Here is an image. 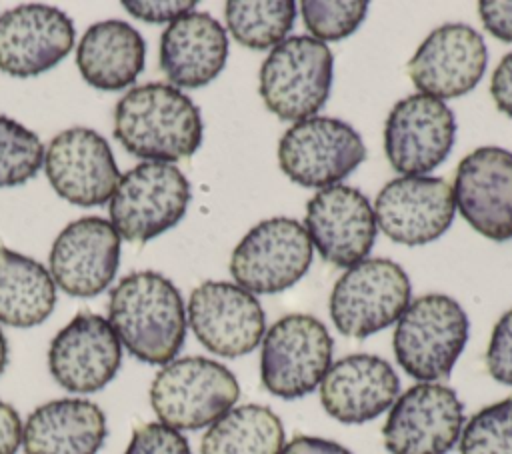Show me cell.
Wrapping results in <instances>:
<instances>
[{
	"label": "cell",
	"instance_id": "obj_12",
	"mask_svg": "<svg viewBox=\"0 0 512 454\" xmlns=\"http://www.w3.org/2000/svg\"><path fill=\"white\" fill-rule=\"evenodd\" d=\"M456 140L452 110L438 98L410 94L396 102L384 126V152L404 176H424L440 166Z\"/></svg>",
	"mask_w": 512,
	"mask_h": 454
},
{
	"label": "cell",
	"instance_id": "obj_2",
	"mask_svg": "<svg viewBox=\"0 0 512 454\" xmlns=\"http://www.w3.org/2000/svg\"><path fill=\"white\" fill-rule=\"evenodd\" d=\"M114 136L148 162H176L202 144L198 106L176 86L148 82L128 90L114 110Z\"/></svg>",
	"mask_w": 512,
	"mask_h": 454
},
{
	"label": "cell",
	"instance_id": "obj_24",
	"mask_svg": "<svg viewBox=\"0 0 512 454\" xmlns=\"http://www.w3.org/2000/svg\"><path fill=\"white\" fill-rule=\"evenodd\" d=\"M106 416L84 398L50 400L22 424L26 454H96L106 440Z\"/></svg>",
	"mask_w": 512,
	"mask_h": 454
},
{
	"label": "cell",
	"instance_id": "obj_35",
	"mask_svg": "<svg viewBox=\"0 0 512 454\" xmlns=\"http://www.w3.org/2000/svg\"><path fill=\"white\" fill-rule=\"evenodd\" d=\"M478 14L484 28L502 42H512V2L510 0H482Z\"/></svg>",
	"mask_w": 512,
	"mask_h": 454
},
{
	"label": "cell",
	"instance_id": "obj_5",
	"mask_svg": "<svg viewBox=\"0 0 512 454\" xmlns=\"http://www.w3.org/2000/svg\"><path fill=\"white\" fill-rule=\"evenodd\" d=\"M332 66L324 42L304 34L282 40L260 66L264 106L286 122L312 118L330 96Z\"/></svg>",
	"mask_w": 512,
	"mask_h": 454
},
{
	"label": "cell",
	"instance_id": "obj_23",
	"mask_svg": "<svg viewBox=\"0 0 512 454\" xmlns=\"http://www.w3.org/2000/svg\"><path fill=\"white\" fill-rule=\"evenodd\" d=\"M228 38L206 12H188L170 22L160 38V68L172 86L200 88L226 66Z\"/></svg>",
	"mask_w": 512,
	"mask_h": 454
},
{
	"label": "cell",
	"instance_id": "obj_7",
	"mask_svg": "<svg viewBox=\"0 0 512 454\" xmlns=\"http://www.w3.org/2000/svg\"><path fill=\"white\" fill-rule=\"evenodd\" d=\"M410 278L388 258L350 266L330 294V318L350 338H368L396 322L410 304Z\"/></svg>",
	"mask_w": 512,
	"mask_h": 454
},
{
	"label": "cell",
	"instance_id": "obj_20",
	"mask_svg": "<svg viewBox=\"0 0 512 454\" xmlns=\"http://www.w3.org/2000/svg\"><path fill=\"white\" fill-rule=\"evenodd\" d=\"M488 48L466 24H444L432 30L408 62V74L420 94L448 100L470 92L484 76Z\"/></svg>",
	"mask_w": 512,
	"mask_h": 454
},
{
	"label": "cell",
	"instance_id": "obj_22",
	"mask_svg": "<svg viewBox=\"0 0 512 454\" xmlns=\"http://www.w3.org/2000/svg\"><path fill=\"white\" fill-rule=\"evenodd\" d=\"M400 392L390 362L374 354H350L336 360L320 382V402L342 424H364L388 410Z\"/></svg>",
	"mask_w": 512,
	"mask_h": 454
},
{
	"label": "cell",
	"instance_id": "obj_1",
	"mask_svg": "<svg viewBox=\"0 0 512 454\" xmlns=\"http://www.w3.org/2000/svg\"><path fill=\"white\" fill-rule=\"evenodd\" d=\"M108 322L120 344L146 364L172 362L186 340L180 290L154 270L118 280L108 300Z\"/></svg>",
	"mask_w": 512,
	"mask_h": 454
},
{
	"label": "cell",
	"instance_id": "obj_29",
	"mask_svg": "<svg viewBox=\"0 0 512 454\" xmlns=\"http://www.w3.org/2000/svg\"><path fill=\"white\" fill-rule=\"evenodd\" d=\"M42 162L44 146L38 134L8 116H0V188L28 182Z\"/></svg>",
	"mask_w": 512,
	"mask_h": 454
},
{
	"label": "cell",
	"instance_id": "obj_13",
	"mask_svg": "<svg viewBox=\"0 0 512 454\" xmlns=\"http://www.w3.org/2000/svg\"><path fill=\"white\" fill-rule=\"evenodd\" d=\"M188 324L206 350L238 358L260 344L266 316L254 294L238 284L206 280L190 294Z\"/></svg>",
	"mask_w": 512,
	"mask_h": 454
},
{
	"label": "cell",
	"instance_id": "obj_9",
	"mask_svg": "<svg viewBox=\"0 0 512 454\" xmlns=\"http://www.w3.org/2000/svg\"><path fill=\"white\" fill-rule=\"evenodd\" d=\"M366 158L360 134L344 120L312 116L290 126L278 144L280 170L298 186L328 188Z\"/></svg>",
	"mask_w": 512,
	"mask_h": 454
},
{
	"label": "cell",
	"instance_id": "obj_34",
	"mask_svg": "<svg viewBox=\"0 0 512 454\" xmlns=\"http://www.w3.org/2000/svg\"><path fill=\"white\" fill-rule=\"evenodd\" d=\"M122 6L128 14L138 20L160 24V22H174L180 16L194 12V0H124Z\"/></svg>",
	"mask_w": 512,
	"mask_h": 454
},
{
	"label": "cell",
	"instance_id": "obj_3",
	"mask_svg": "<svg viewBox=\"0 0 512 454\" xmlns=\"http://www.w3.org/2000/svg\"><path fill=\"white\" fill-rule=\"evenodd\" d=\"M468 316L446 294H426L398 318L392 346L402 370L420 380L448 378L468 340Z\"/></svg>",
	"mask_w": 512,
	"mask_h": 454
},
{
	"label": "cell",
	"instance_id": "obj_18",
	"mask_svg": "<svg viewBox=\"0 0 512 454\" xmlns=\"http://www.w3.org/2000/svg\"><path fill=\"white\" fill-rule=\"evenodd\" d=\"M304 228L320 256L340 268L366 260L376 240L368 198L344 184L322 188L308 200Z\"/></svg>",
	"mask_w": 512,
	"mask_h": 454
},
{
	"label": "cell",
	"instance_id": "obj_30",
	"mask_svg": "<svg viewBox=\"0 0 512 454\" xmlns=\"http://www.w3.org/2000/svg\"><path fill=\"white\" fill-rule=\"evenodd\" d=\"M460 454H512V396L478 410L460 432Z\"/></svg>",
	"mask_w": 512,
	"mask_h": 454
},
{
	"label": "cell",
	"instance_id": "obj_37",
	"mask_svg": "<svg viewBox=\"0 0 512 454\" xmlns=\"http://www.w3.org/2000/svg\"><path fill=\"white\" fill-rule=\"evenodd\" d=\"M22 444V422L18 412L0 400V454H16Z\"/></svg>",
	"mask_w": 512,
	"mask_h": 454
},
{
	"label": "cell",
	"instance_id": "obj_17",
	"mask_svg": "<svg viewBox=\"0 0 512 454\" xmlns=\"http://www.w3.org/2000/svg\"><path fill=\"white\" fill-rule=\"evenodd\" d=\"M122 344L110 322L92 312H78L50 342L48 368L68 392L102 390L118 372Z\"/></svg>",
	"mask_w": 512,
	"mask_h": 454
},
{
	"label": "cell",
	"instance_id": "obj_25",
	"mask_svg": "<svg viewBox=\"0 0 512 454\" xmlns=\"http://www.w3.org/2000/svg\"><path fill=\"white\" fill-rule=\"evenodd\" d=\"M146 44L124 20L92 24L78 42L76 66L96 90H124L144 70Z\"/></svg>",
	"mask_w": 512,
	"mask_h": 454
},
{
	"label": "cell",
	"instance_id": "obj_14",
	"mask_svg": "<svg viewBox=\"0 0 512 454\" xmlns=\"http://www.w3.org/2000/svg\"><path fill=\"white\" fill-rule=\"evenodd\" d=\"M44 172L58 196L76 206H98L110 200L120 172L102 134L74 126L58 132L44 150Z\"/></svg>",
	"mask_w": 512,
	"mask_h": 454
},
{
	"label": "cell",
	"instance_id": "obj_19",
	"mask_svg": "<svg viewBox=\"0 0 512 454\" xmlns=\"http://www.w3.org/2000/svg\"><path fill=\"white\" fill-rule=\"evenodd\" d=\"M120 234L100 216L70 222L50 250V276L68 296L92 298L104 292L118 270Z\"/></svg>",
	"mask_w": 512,
	"mask_h": 454
},
{
	"label": "cell",
	"instance_id": "obj_16",
	"mask_svg": "<svg viewBox=\"0 0 512 454\" xmlns=\"http://www.w3.org/2000/svg\"><path fill=\"white\" fill-rule=\"evenodd\" d=\"M372 210L376 224L392 242L422 246L450 228L452 188L436 176L394 178L382 186Z\"/></svg>",
	"mask_w": 512,
	"mask_h": 454
},
{
	"label": "cell",
	"instance_id": "obj_28",
	"mask_svg": "<svg viewBox=\"0 0 512 454\" xmlns=\"http://www.w3.org/2000/svg\"><path fill=\"white\" fill-rule=\"evenodd\" d=\"M232 38L252 50H266L286 40L296 20L292 0H230L224 8Z\"/></svg>",
	"mask_w": 512,
	"mask_h": 454
},
{
	"label": "cell",
	"instance_id": "obj_26",
	"mask_svg": "<svg viewBox=\"0 0 512 454\" xmlns=\"http://www.w3.org/2000/svg\"><path fill=\"white\" fill-rule=\"evenodd\" d=\"M56 306V284L38 260L0 244V322L14 328L42 324Z\"/></svg>",
	"mask_w": 512,
	"mask_h": 454
},
{
	"label": "cell",
	"instance_id": "obj_10",
	"mask_svg": "<svg viewBox=\"0 0 512 454\" xmlns=\"http://www.w3.org/2000/svg\"><path fill=\"white\" fill-rule=\"evenodd\" d=\"M312 256V242L298 220L268 218L238 242L230 258V274L250 294H276L308 272Z\"/></svg>",
	"mask_w": 512,
	"mask_h": 454
},
{
	"label": "cell",
	"instance_id": "obj_39",
	"mask_svg": "<svg viewBox=\"0 0 512 454\" xmlns=\"http://www.w3.org/2000/svg\"><path fill=\"white\" fill-rule=\"evenodd\" d=\"M6 364H8V344H6V338H4V334L0 330V376H2L4 368H6Z\"/></svg>",
	"mask_w": 512,
	"mask_h": 454
},
{
	"label": "cell",
	"instance_id": "obj_15",
	"mask_svg": "<svg viewBox=\"0 0 512 454\" xmlns=\"http://www.w3.org/2000/svg\"><path fill=\"white\" fill-rule=\"evenodd\" d=\"M454 206L482 236L504 242L512 238V152L480 146L458 164Z\"/></svg>",
	"mask_w": 512,
	"mask_h": 454
},
{
	"label": "cell",
	"instance_id": "obj_4",
	"mask_svg": "<svg viewBox=\"0 0 512 454\" xmlns=\"http://www.w3.org/2000/svg\"><path fill=\"white\" fill-rule=\"evenodd\" d=\"M240 396L236 376L220 362L186 356L164 364L150 384L158 420L174 430H200L234 408Z\"/></svg>",
	"mask_w": 512,
	"mask_h": 454
},
{
	"label": "cell",
	"instance_id": "obj_21",
	"mask_svg": "<svg viewBox=\"0 0 512 454\" xmlns=\"http://www.w3.org/2000/svg\"><path fill=\"white\" fill-rule=\"evenodd\" d=\"M74 46V24L58 8L22 4L0 16V70L16 78L38 76Z\"/></svg>",
	"mask_w": 512,
	"mask_h": 454
},
{
	"label": "cell",
	"instance_id": "obj_38",
	"mask_svg": "<svg viewBox=\"0 0 512 454\" xmlns=\"http://www.w3.org/2000/svg\"><path fill=\"white\" fill-rule=\"evenodd\" d=\"M280 454H352V452L334 440L300 434V436H294L288 444H284Z\"/></svg>",
	"mask_w": 512,
	"mask_h": 454
},
{
	"label": "cell",
	"instance_id": "obj_11",
	"mask_svg": "<svg viewBox=\"0 0 512 454\" xmlns=\"http://www.w3.org/2000/svg\"><path fill=\"white\" fill-rule=\"evenodd\" d=\"M464 404L444 384L420 382L410 386L390 406L382 426L390 454H446L460 440Z\"/></svg>",
	"mask_w": 512,
	"mask_h": 454
},
{
	"label": "cell",
	"instance_id": "obj_6",
	"mask_svg": "<svg viewBox=\"0 0 512 454\" xmlns=\"http://www.w3.org/2000/svg\"><path fill=\"white\" fill-rule=\"evenodd\" d=\"M190 182L166 162H142L120 176L110 196V224L128 242H148L176 226L190 202Z\"/></svg>",
	"mask_w": 512,
	"mask_h": 454
},
{
	"label": "cell",
	"instance_id": "obj_31",
	"mask_svg": "<svg viewBox=\"0 0 512 454\" xmlns=\"http://www.w3.org/2000/svg\"><path fill=\"white\" fill-rule=\"evenodd\" d=\"M300 12L304 18V26L316 40H342L350 36L366 18L368 2L352 0V2H320V0H304L300 2Z\"/></svg>",
	"mask_w": 512,
	"mask_h": 454
},
{
	"label": "cell",
	"instance_id": "obj_27",
	"mask_svg": "<svg viewBox=\"0 0 512 454\" xmlns=\"http://www.w3.org/2000/svg\"><path fill=\"white\" fill-rule=\"evenodd\" d=\"M282 420L260 404H244L218 418L200 442L202 454H280Z\"/></svg>",
	"mask_w": 512,
	"mask_h": 454
},
{
	"label": "cell",
	"instance_id": "obj_33",
	"mask_svg": "<svg viewBox=\"0 0 512 454\" xmlns=\"http://www.w3.org/2000/svg\"><path fill=\"white\" fill-rule=\"evenodd\" d=\"M488 374L506 386H512V308L496 322L488 350H486Z\"/></svg>",
	"mask_w": 512,
	"mask_h": 454
},
{
	"label": "cell",
	"instance_id": "obj_36",
	"mask_svg": "<svg viewBox=\"0 0 512 454\" xmlns=\"http://www.w3.org/2000/svg\"><path fill=\"white\" fill-rule=\"evenodd\" d=\"M490 94L496 108L512 118V52L496 66L490 80Z\"/></svg>",
	"mask_w": 512,
	"mask_h": 454
},
{
	"label": "cell",
	"instance_id": "obj_8",
	"mask_svg": "<svg viewBox=\"0 0 512 454\" xmlns=\"http://www.w3.org/2000/svg\"><path fill=\"white\" fill-rule=\"evenodd\" d=\"M332 336L310 314H288L264 336L260 352L262 386L284 400L310 394L332 366Z\"/></svg>",
	"mask_w": 512,
	"mask_h": 454
},
{
	"label": "cell",
	"instance_id": "obj_32",
	"mask_svg": "<svg viewBox=\"0 0 512 454\" xmlns=\"http://www.w3.org/2000/svg\"><path fill=\"white\" fill-rule=\"evenodd\" d=\"M124 454H192L188 440L162 422H148L132 432Z\"/></svg>",
	"mask_w": 512,
	"mask_h": 454
}]
</instances>
